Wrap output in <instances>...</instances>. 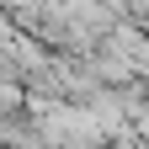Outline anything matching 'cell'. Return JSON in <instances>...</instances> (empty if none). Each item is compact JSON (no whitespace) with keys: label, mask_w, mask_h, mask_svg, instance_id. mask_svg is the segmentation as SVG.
<instances>
[{"label":"cell","mask_w":149,"mask_h":149,"mask_svg":"<svg viewBox=\"0 0 149 149\" xmlns=\"http://www.w3.org/2000/svg\"><path fill=\"white\" fill-rule=\"evenodd\" d=\"M59 6H69V11H74V6H85V0H59Z\"/></svg>","instance_id":"6da1fadb"}]
</instances>
